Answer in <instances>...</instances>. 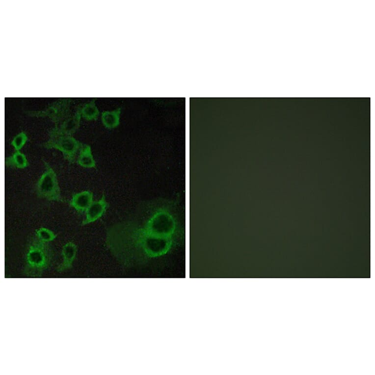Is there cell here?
I'll list each match as a JSON object with an SVG mask.
<instances>
[{
    "label": "cell",
    "mask_w": 375,
    "mask_h": 375,
    "mask_svg": "<svg viewBox=\"0 0 375 375\" xmlns=\"http://www.w3.org/2000/svg\"><path fill=\"white\" fill-rule=\"evenodd\" d=\"M106 243L118 260L130 264L166 256L174 248L177 240L156 237L129 220L109 227Z\"/></svg>",
    "instance_id": "1"
},
{
    "label": "cell",
    "mask_w": 375,
    "mask_h": 375,
    "mask_svg": "<svg viewBox=\"0 0 375 375\" xmlns=\"http://www.w3.org/2000/svg\"><path fill=\"white\" fill-rule=\"evenodd\" d=\"M132 221L154 236L177 240V219L173 206L168 202L148 205Z\"/></svg>",
    "instance_id": "2"
},
{
    "label": "cell",
    "mask_w": 375,
    "mask_h": 375,
    "mask_svg": "<svg viewBox=\"0 0 375 375\" xmlns=\"http://www.w3.org/2000/svg\"><path fill=\"white\" fill-rule=\"evenodd\" d=\"M53 259L54 252L48 242L31 236L25 252L24 273L27 276L40 277L51 266Z\"/></svg>",
    "instance_id": "3"
},
{
    "label": "cell",
    "mask_w": 375,
    "mask_h": 375,
    "mask_svg": "<svg viewBox=\"0 0 375 375\" xmlns=\"http://www.w3.org/2000/svg\"><path fill=\"white\" fill-rule=\"evenodd\" d=\"M49 138L43 144L47 149L55 148L61 151L64 158L70 163L75 161L76 156L83 144L69 135L58 133L54 128L49 132Z\"/></svg>",
    "instance_id": "4"
},
{
    "label": "cell",
    "mask_w": 375,
    "mask_h": 375,
    "mask_svg": "<svg viewBox=\"0 0 375 375\" xmlns=\"http://www.w3.org/2000/svg\"><path fill=\"white\" fill-rule=\"evenodd\" d=\"M43 161L45 170L36 183V193L38 197L49 201H63L56 175L50 165Z\"/></svg>",
    "instance_id": "5"
},
{
    "label": "cell",
    "mask_w": 375,
    "mask_h": 375,
    "mask_svg": "<svg viewBox=\"0 0 375 375\" xmlns=\"http://www.w3.org/2000/svg\"><path fill=\"white\" fill-rule=\"evenodd\" d=\"M71 98H62L55 101L41 110L27 111L32 116L49 117L57 127L59 124L70 115Z\"/></svg>",
    "instance_id": "6"
},
{
    "label": "cell",
    "mask_w": 375,
    "mask_h": 375,
    "mask_svg": "<svg viewBox=\"0 0 375 375\" xmlns=\"http://www.w3.org/2000/svg\"><path fill=\"white\" fill-rule=\"evenodd\" d=\"M108 204L106 201L105 194H103L100 199L93 201L86 211L85 218L82 222V225H86L95 222L101 218L106 213Z\"/></svg>",
    "instance_id": "7"
},
{
    "label": "cell",
    "mask_w": 375,
    "mask_h": 375,
    "mask_svg": "<svg viewBox=\"0 0 375 375\" xmlns=\"http://www.w3.org/2000/svg\"><path fill=\"white\" fill-rule=\"evenodd\" d=\"M81 105L77 106L76 111L72 115H70L63 120L58 127H54V129L58 133L71 135L80 126L81 118Z\"/></svg>",
    "instance_id": "8"
},
{
    "label": "cell",
    "mask_w": 375,
    "mask_h": 375,
    "mask_svg": "<svg viewBox=\"0 0 375 375\" xmlns=\"http://www.w3.org/2000/svg\"><path fill=\"white\" fill-rule=\"evenodd\" d=\"M93 194L89 190H84L73 194L70 202V206L79 213L86 212L93 202Z\"/></svg>",
    "instance_id": "9"
},
{
    "label": "cell",
    "mask_w": 375,
    "mask_h": 375,
    "mask_svg": "<svg viewBox=\"0 0 375 375\" xmlns=\"http://www.w3.org/2000/svg\"><path fill=\"white\" fill-rule=\"evenodd\" d=\"M77 252V247L73 242L69 241L63 245L61 255L62 263L56 268L58 272H62L70 268L74 261Z\"/></svg>",
    "instance_id": "10"
},
{
    "label": "cell",
    "mask_w": 375,
    "mask_h": 375,
    "mask_svg": "<svg viewBox=\"0 0 375 375\" xmlns=\"http://www.w3.org/2000/svg\"><path fill=\"white\" fill-rule=\"evenodd\" d=\"M77 163L84 167H95V161L92 153L91 147L89 145L83 144L80 149Z\"/></svg>",
    "instance_id": "11"
},
{
    "label": "cell",
    "mask_w": 375,
    "mask_h": 375,
    "mask_svg": "<svg viewBox=\"0 0 375 375\" xmlns=\"http://www.w3.org/2000/svg\"><path fill=\"white\" fill-rule=\"evenodd\" d=\"M121 111V107L111 111H103L101 119L104 125L108 129H112L118 126L120 123Z\"/></svg>",
    "instance_id": "12"
},
{
    "label": "cell",
    "mask_w": 375,
    "mask_h": 375,
    "mask_svg": "<svg viewBox=\"0 0 375 375\" xmlns=\"http://www.w3.org/2000/svg\"><path fill=\"white\" fill-rule=\"evenodd\" d=\"M5 166L18 168L27 167L28 163L26 156L19 150L15 151L11 156L5 159Z\"/></svg>",
    "instance_id": "13"
},
{
    "label": "cell",
    "mask_w": 375,
    "mask_h": 375,
    "mask_svg": "<svg viewBox=\"0 0 375 375\" xmlns=\"http://www.w3.org/2000/svg\"><path fill=\"white\" fill-rule=\"evenodd\" d=\"M81 116L87 120H96L99 114V110L95 104V99L81 105Z\"/></svg>",
    "instance_id": "14"
},
{
    "label": "cell",
    "mask_w": 375,
    "mask_h": 375,
    "mask_svg": "<svg viewBox=\"0 0 375 375\" xmlns=\"http://www.w3.org/2000/svg\"><path fill=\"white\" fill-rule=\"evenodd\" d=\"M35 234L39 240L45 242H49L54 240L57 236L52 231L44 227L37 229Z\"/></svg>",
    "instance_id": "15"
},
{
    "label": "cell",
    "mask_w": 375,
    "mask_h": 375,
    "mask_svg": "<svg viewBox=\"0 0 375 375\" xmlns=\"http://www.w3.org/2000/svg\"><path fill=\"white\" fill-rule=\"evenodd\" d=\"M27 139V136L26 133L21 132L18 134L12 139L11 144L14 147L16 151L20 150L25 145Z\"/></svg>",
    "instance_id": "16"
}]
</instances>
